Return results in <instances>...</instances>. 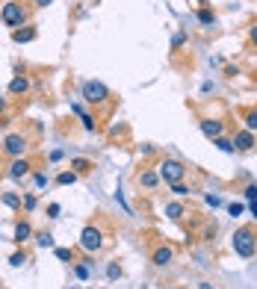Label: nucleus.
Listing matches in <instances>:
<instances>
[{
    "label": "nucleus",
    "instance_id": "17",
    "mask_svg": "<svg viewBox=\"0 0 257 289\" xmlns=\"http://www.w3.org/2000/svg\"><path fill=\"white\" fill-rule=\"evenodd\" d=\"M213 142H216V148L222 151V154H234V142H231V139H225V136H216Z\"/></svg>",
    "mask_w": 257,
    "mask_h": 289
},
{
    "label": "nucleus",
    "instance_id": "38",
    "mask_svg": "<svg viewBox=\"0 0 257 289\" xmlns=\"http://www.w3.org/2000/svg\"><path fill=\"white\" fill-rule=\"evenodd\" d=\"M3 106H6V103H3V100H0V110H3Z\"/></svg>",
    "mask_w": 257,
    "mask_h": 289
},
{
    "label": "nucleus",
    "instance_id": "39",
    "mask_svg": "<svg viewBox=\"0 0 257 289\" xmlns=\"http://www.w3.org/2000/svg\"><path fill=\"white\" fill-rule=\"evenodd\" d=\"M71 289H74V286H71Z\"/></svg>",
    "mask_w": 257,
    "mask_h": 289
},
{
    "label": "nucleus",
    "instance_id": "30",
    "mask_svg": "<svg viewBox=\"0 0 257 289\" xmlns=\"http://www.w3.org/2000/svg\"><path fill=\"white\" fill-rule=\"evenodd\" d=\"M74 274H77L80 280H86V277H89V266H77V269H74Z\"/></svg>",
    "mask_w": 257,
    "mask_h": 289
},
{
    "label": "nucleus",
    "instance_id": "18",
    "mask_svg": "<svg viewBox=\"0 0 257 289\" xmlns=\"http://www.w3.org/2000/svg\"><path fill=\"white\" fill-rule=\"evenodd\" d=\"M0 201H3L9 209H18V207H21V198H18L15 192H3V195H0Z\"/></svg>",
    "mask_w": 257,
    "mask_h": 289
},
{
    "label": "nucleus",
    "instance_id": "31",
    "mask_svg": "<svg viewBox=\"0 0 257 289\" xmlns=\"http://www.w3.org/2000/svg\"><path fill=\"white\" fill-rule=\"evenodd\" d=\"M183 42H187V35H183V32H177V35H174V39H171V48H180Z\"/></svg>",
    "mask_w": 257,
    "mask_h": 289
},
{
    "label": "nucleus",
    "instance_id": "23",
    "mask_svg": "<svg viewBox=\"0 0 257 289\" xmlns=\"http://www.w3.org/2000/svg\"><path fill=\"white\" fill-rule=\"evenodd\" d=\"M106 277H109V280H116V277H121V269H119L116 263H109V266H106Z\"/></svg>",
    "mask_w": 257,
    "mask_h": 289
},
{
    "label": "nucleus",
    "instance_id": "4",
    "mask_svg": "<svg viewBox=\"0 0 257 289\" xmlns=\"http://www.w3.org/2000/svg\"><path fill=\"white\" fill-rule=\"evenodd\" d=\"M83 97H86V103H103V100L109 97V92H106L103 83H98V80H86V83H83Z\"/></svg>",
    "mask_w": 257,
    "mask_h": 289
},
{
    "label": "nucleus",
    "instance_id": "29",
    "mask_svg": "<svg viewBox=\"0 0 257 289\" xmlns=\"http://www.w3.org/2000/svg\"><path fill=\"white\" fill-rule=\"evenodd\" d=\"M228 212L237 219V215H242V212H245V207H242V204H231V207H228Z\"/></svg>",
    "mask_w": 257,
    "mask_h": 289
},
{
    "label": "nucleus",
    "instance_id": "26",
    "mask_svg": "<svg viewBox=\"0 0 257 289\" xmlns=\"http://www.w3.org/2000/svg\"><path fill=\"white\" fill-rule=\"evenodd\" d=\"M245 201L251 204V201H257V186L251 183V186H245Z\"/></svg>",
    "mask_w": 257,
    "mask_h": 289
},
{
    "label": "nucleus",
    "instance_id": "14",
    "mask_svg": "<svg viewBox=\"0 0 257 289\" xmlns=\"http://www.w3.org/2000/svg\"><path fill=\"white\" fill-rule=\"evenodd\" d=\"M139 183L148 186V189H154V186L160 183V174H157V171H142V174H139Z\"/></svg>",
    "mask_w": 257,
    "mask_h": 289
},
{
    "label": "nucleus",
    "instance_id": "19",
    "mask_svg": "<svg viewBox=\"0 0 257 289\" xmlns=\"http://www.w3.org/2000/svg\"><path fill=\"white\" fill-rule=\"evenodd\" d=\"M71 168H74L77 174H86V171L92 168V162H89V160H80V157H77V160H71Z\"/></svg>",
    "mask_w": 257,
    "mask_h": 289
},
{
    "label": "nucleus",
    "instance_id": "28",
    "mask_svg": "<svg viewBox=\"0 0 257 289\" xmlns=\"http://www.w3.org/2000/svg\"><path fill=\"white\" fill-rule=\"evenodd\" d=\"M171 192H174V195H180V198H183V195H189V189L183 186V183H171Z\"/></svg>",
    "mask_w": 257,
    "mask_h": 289
},
{
    "label": "nucleus",
    "instance_id": "24",
    "mask_svg": "<svg viewBox=\"0 0 257 289\" xmlns=\"http://www.w3.org/2000/svg\"><path fill=\"white\" fill-rule=\"evenodd\" d=\"M198 21H201V24H213L216 18H213V12H210V9H201V12H198Z\"/></svg>",
    "mask_w": 257,
    "mask_h": 289
},
{
    "label": "nucleus",
    "instance_id": "22",
    "mask_svg": "<svg viewBox=\"0 0 257 289\" xmlns=\"http://www.w3.org/2000/svg\"><path fill=\"white\" fill-rule=\"evenodd\" d=\"M24 263H27V254H21V251H18V254H12V257H9V266H15V269H21Z\"/></svg>",
    "mask_w": 257,
    "mask_h": 289
},
{
    "label": "nucleus",
    "instance_id": "3",
    "mask_svg": "<svg viewBox=\"0 0 257 289\" xmlns=\"http://www.w3.org/2000/svg\"><path fill=\"white\" fill-rule=\"evenodd\" d=\"M183 174H187V168H183L177 160H166V162L160 165V180H166L169 186H171V183H180Z\"/></svg>",
    "mask_w": 257,
    "mask_h": 289
},
{
    "label": "nucleus",
    "instance_id": "1",
    "mask_svg": "<svg viewBox=\"0 0 257 289\" xmlns=\"http://www.w3.org/2000/svg\"><path fill=\"white\" fill-rule=\"evenodd\" d=\"M234 251H237L240 257H254L257 239H254V233H251L248 227H240V230L234 233Z\"/></svg>",
    "mask_w": 257,
    "mask_h": 289
},
{
    "label": "nucleus",
    "instance_id": "11",
    "mask_svg": "<svg viewBox=\"0 0 257 289\" xmlns=\"http://www.w3.org/2000/svg\"><path fill=\"white\" fill-rule=\"evenodd\" d=\"M30 236H33V227H30L27 222H18V225H15V236H12V242L24 245V242H27Z\"/></svg>",
    "mask_w": 257,
    "mask_h": 289
},
{
    "label": "nucleus",
    "instance_id": "10",
    "mask_svg": "<svg viewBox=\"0 0 257 289\" xmlns=\"http://www.w3.org/2000/svg\"><path fill=\"white\" fill-rule=\"evenodd\" d=\"M27 174H30V162L18 157V160H15V162L9 165V177H12V180H24Z\"/></svg>",
    "mask_w": 257,
    "mask_h": 289
},
{
    "label": "nucleus",
    "instance_id": "15",
    "mask_svg": "<svg viewBox=\"0 0 257 289\" xmlns=\"http://www.w3.org/2000/svg\"><path fill=\"white\" fill-rule=\"evenodd\" d=\"M30 89V80L27 77H12V83H9V92L12 95H24Z\"/></svg>",
    "mask_w": 257,
    "mask_h": 289
},
{
    "label": "nucleus",
    "instance_id": "6",
    "mask_svg": "<svg viewBox=\"0 0 257 289\" xmlns=\"http://www.w3.org/2000/svg\"><path fill=\"white\" fill-rule=\"evenodd\" d=\"M3 151L9 154V157H24V151H27V139L24 136H18V133H12V136H6V142H3Z\"/></svg>",
    "mask_w": 257,
    "mask_h": 289
},
{
    "label": "nucleus",
    "instance_id": "25",
    "mask_svg": "<svg viewBox=\"0 0 257 289\" xmlns=\"http://www.w3.org/2000/svg\"><path fill=\"white\" fill-rule=\"evenodd\" d=\"M21 204H24V209H35V195H24Z\"/></svg>",
    "mask_w": 257,
    "mask_h": 289
},
{
    "label": "nucleus",
    "instance_id": "12",
    "mask_svg": "<svg viewBox=\"0 0 257 289\" xmlns=\"http://www.w3.org/2000/svg\"><path fill=\"white\" fill-rule=\"evenodd\" d=\"M33 39H35V27H27V30H15L12 32V42H18V45L33 42Z\"/></svg>",
    "mask_w": 257,
    "mask_h": 289
},
{
    "label": "nucleus",
    "instance_id": "32",
    "mask_svg": "<svg viewBox=\"0 0 257 289\" xmlns=\"http://www.w3.org/2000/svg\"><path fill=\"white\" fill-rule=\"evenodd\" d=\"M204 201H207V204H210V207H219V204H222V198H219V195H207V198H204Z\"/></svg>",
    "mask_w": 257,
    "mask_h": 289
},
{
    "label": "nucleus",
    "instance_id": "33",
    "mask_svg": "<svg viewBox=\"0 0 257 289\" xmlns=\"http://www.w3.org/2000/svg\"><path fill=\"white\" fill-rule=\"evenodd\" d=\"M48 215H51V219H56V215H59V204H51V207H48Z\"/></svg>",
    "mask_w": 257,
    "mask_h": 289
},
{
    "label": "nucleus",
    "instance_id": "20",
    "mask_svg": "<svg viewBox=\"0 0 257 289\" xmlns=\"http://www.w3.org/2000/svg\"><path fill=\"white\" fill-rule=\"evenodd\" d=\"M245 130H248V133L257 130V110H251V112L245 115Z\"/></svg>",
    "mask_w": 257,
    "mask_h": 289
},
{
    "label": "nucleus",
    "instance_id": "5",
    "mask_svg": "<svg viewBox=\"0 0 257 289\" xmlns=\"http://www.w3.org/2000/svg\"><path fill=\"white\" fill-rule=\"evenodd\" d=\"M101 245H103V233H101L98 227H83V233H80V248L89 251V254H95Z\"/></svg>",
    "mask_w": 257,
    "mask_h": 289
},
{
    "label": "nucleus",
    "instance_id": "7",
    "mask_svg": "<svg viewBox=\"0 0 257 289\" xmlns=\"http://www.w3.org/2000/svg\"><path fill=\"white\" fill-rule=\"evenodd\" d=\"M171 257H174V251H171L169 245H157V248H154V254H151V263L163 269V266H169V263H171Z\"/></svg>",
    "mask_w": 257,
    "mask_h": 289
},
{
    "label": "nucleus",
    "instance_id": "34",
    "mask_svg": "<svg viewBox=\"0 0 257 289\" xmlns=\"http://www.w3.org/2000/svg\"><path fill=\"white\" fill-rule=\"evenodd\" d=\"M48 183V174H35V186H45Z\"/></svg>",
    "mask_w": 257,
    "mask_h": 289
},
{
    "label": "nucleus",
    "instance_id": "16",
    "mask_svg": "<svg viewBox=\"0 0 257 289\" xmlns=\"http://www.w3.org/2000/svg\"><path fill=\"white\" fill-rule=\"evenodd\" d=\"M166 215H169V219H183V215H187V207H183V204H166Z\"/></svg>",
    "mask_w": 257,
    "mask_h": 289
},
{
    "label": "nucleus",
    "instance_id": "27",
    "mask_svg": "<svg viewBox=\"0 0 257 289\" xmlns=\"http://www.w3.org/2000/svg\"><path fill=\"white\" fill-rule=\"evenodd\" d=\"M56 260L68 263V260H71V251H68V248H56Z\"/></svg>",
    "mask_w": 257,
    "mask_h": 289
},
{
    "label": "nucleus",
    "instance_id": "13",
    "mask_svg": "<svg viewBox=\"0 0 257 289\" xmlns=\"http://www.w3.org/2000/svg\"><path fill=\"white\" fill-rule=\"evenodd\" d=\"M77 177H80L77 171H59V174H56V183H59V186H74Z\"/></svg>",
    "mask_w": 257,
    "mask_h": 289
},
{
    "label": "nucleus",
    "instance_id": "2",
    "mask_svg": "<svg viewBox=\"0 0 257 289\" xmlns=\"http://www.w3.org/2000/svg\"><path fill=\"white\" fill-rule=\"evenodd\" d=\"M0 21H3L6 27H21V24L27 21L24 3H18V0H12V3H3V9H0Z\"/></svg>",
    "mask_w": 257,
    "mask_h": 289
},
{
    "label": "nucleus",
    "instance_id": "36",
    "mask_svg": "<svg viewBox=\"0 0 257 289\" xmlns=\"http://www.w3.org/2000/svg\"><path fill=\"white\" fill-rule=\"evenodd\" d=\"M248 209H251V219H257V201H251V207H248Z\"/></svg>",
    "mask_w": 257,
    "mask_h": 289
},
{
    "label": "nucleus",
    "instance_id": "35",
    "mask_svg": "<svg viewBox=\"0 0 257 289\" xmlns=\"http://www.w3.org/2000/svg\"><path fill=\"white\" fill-rule=\"evenodd\" d=\"M53 3V0H35V6H39V9H45V6H51Z\"/></svg>",
    "mask_w": 257,
    "mask_h": 289
},
{
    "label": "nucleus",
    "instance_id": "8",
    "mask_svg": "<svg viewBox=\"0 0 257 289\" xmlns=\"http://www.w3.org/2000/svg\"><path fill=\"white\" fill-rule=\"evenodd\" d=\"M222 130H225L222 121H216V118H201V133H204V136L216 139V136H222Z\"/></svg>",
    "mask_w": 257,
    "mask_h": 289
},
{
    "label": "nucleus",
    "instance_id": "37",
    "mask_svg": "<svg viewBox=\"0 0 257 289\" xmlns=\"http://www.w3.org/2000/svg\"><path fill=\"white\" fill-rule=\"evenodd\" d=\"M251 42H254V45H257V24H254V27H251Z\"/></svg>",
    "mask_w": 257,
    "mask_h": 289
},
{
    "label": "nucleus",
    "instance_id": "9",
    "mask_svg": "<svg viewBox=\"0 0 257 289\" xmlns=\"http://www.w3.org/2000/svg\"><path fill=\"white\" fill-rule=\"evenodd\" d=\"M231 142H234V151H251V148H254V136H251L248 130L237 133V136H234Z\"/></svg>",
    "mask_w": 257,
    "mask_h": 289
},
{
    "label": "nucleus",
    "instance_id": "21",
    "mask_svg": "<svg viewBox=\"0 0 257 289\" xmlns=\"http://www.w3.org/2000/svg\"><path fill=\"white\" fill-rule=\"evenodd\" d=\"M35 242H39V248H53V236H51V233H39V236H35Z\"/></svg>",
    "mask_w": 257,
    "mask_h": 289
}]
</instances>
